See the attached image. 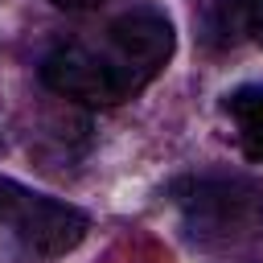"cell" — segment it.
<instances>
[{"instance_id": "cell-1", "label": "cell", "mask_w": 263, "mask_h": 263, "mask_svg": "<svg viewBox=\"0 0 263 263\" xmlns=\"http://www.w3.org/2000/svg\"><path fill=\"white\" fill-rule=\"evenodd\" d=\"M173 45V21L160 8H127L62 37L41 62V82L82 107H119L164 74Z\"/></svg>"}, {"instance_id": "cell-5", "label": "cell", "mask_w": 263, "mask_h": 263, "mask_svg": "<svg viewBox=\"0 0 263 263\" xmlns=\"http://www.w3.org/2000/svg\"><path fill=\"white\" fill-rule=\"evenodd\" d=\"M247 33L263 45V0H247Z\"/></svg>"}, {"instance_id": "cell-3", "label": "cell", "mask_w": 263, "mask_h": 263, "mask_svg": "<svg viewBox=\"0 0 263 263\" xmlns=\"http://www.w3.org/2000/svg\"><path fill=\"white\" fill-rule=\"evenodd\" d=\"M86 226L90 218L78 205L58 201L49 193H33L21 181L0 177V234L25 259L41 263V259H58L74 251L86 238Z\"/></svg>"}, {"instance_id": "cell-4", "label": "cell", "mask_w": 263, "mask_h": 263, "mask_svg": "<svg viewBox=\"0 0 263 263\" xmlns=\"http://www.w3.org/2000/svg\"><path fill=\"white\" fill-rule=\"evenodd\" d=\"M222 115L230 123L238 152L247 160L263 164V86H234L222 99Z\"/></svg>"}, {"instance_id": "cell-2", "label": "cell", "mask_w": 263, "mask_h": 263, "mask_svg": "<svg viewBox=\"0 0 263 263\" xmlns=\"http://www.w3.org/2000/svg\"><path fill=\"white\" fill-rule=\"evenodd\" d=\"M168 205L185 242L214 263L263 259V185L251 177L201 173L168 189Z\"/></svg>"}, {"instance_id": "cell-6", "label": "cell", "mask_w": 263, "mask_h": 263, "mask_svg": "<svg viewBox=\"0 0 263 263\" xmlns=\"http://www.w3.org/2000/svg\"><path fill=\"white\" fill-rule=\"evenodd\" d=\"M45 4H53V8H70V12H78V8H95V4H103V0H45Z\"/></svg>"}]
</instances>
